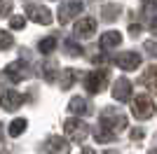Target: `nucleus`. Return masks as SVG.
I'll list each match as a JSON object with an SVG mask.
<instances>
[{"instance_id":"f257e3e1","label":"nucleus","mask_w":157,"mask_h":154,"mask_svg":"<svg viewBox=\"0 0 157 154\" xmlns=\"http://www.w3.org/2000/svg\"><path fill=\"white\" fill-rule=\"evenodd\" d=\"M131 110H134V117L138 119H150L152 112H155V105H152V98L148 94H138L131 101Z\"/></svg>"},{"instance_id":"f03ea898","label":"nucleus","mask_w":157,"mask_h":154,"mask_svg":"<svg viewBox=\"0 0 157 154\" xmlns=\"http://www.w3.org/2000/svg\"><path fill=\"white\" fill-rule=\"evenodd\" d=\"M101 124L105 128H113V131H122V128H127V117L117 112L115 108H105L101 112Z\"/></svg>"},{"instance_id":"7ed1b4c3","label":"nucleus","mask_w":157,"mask_h":154,"mask_svg":"<svg viewBox=\"0 0 157 154\" xmlns=\"http://www.w3.org/2000/svg\"><path fill=\"white\" fill-rule=\"evenodd\" d=\"M105 82H108V70H94L85 77V89L87 94H98L103 91Z\"/></svg>"},{"instance_id":"20e7f679","label":"nucleus","mask_w":157,"mask_h":154,"mask_svg":"<svg viewBox=\"0 0 157 154\" xmlns=\"http://www.w3.org/2000/svg\"><path fill=\"white\" fill-rule=\"evenodd\" d=\"M89 133V126L85 122H80V119H68L66 122V135H68V140H75V142H82Z\"/></svg>"},{"instance_id":"39448f33","label":"nucleus","mask_w":157,"mask_h":154,"mask_svg":"<svg viewBox=\"0 0 157 154\" xmlns=\"http://www.w3.org/2000/svg\"><path fill=\"white\" fill-rule=\"evenodd\" d=\"M82 9H85V5H82L80 0H68V2H63L61 9H59V21L61 24H68V21H71L73 16H78Z\"/></svg>"},{"instance_id":"423d86ee","label":"nucleus","mask_w":157,"mask_h":154,"mask_svg":"<svg viewBox=\"0 0 157 154\" xmlns=\"http://www.w3.org/2000/svg\"><path fill=\"white\" fill-rule=\"evenodd\" d=\"M115 63L122 68V70H136L138 65H141V54L136 51H124V54H120L115 58Z\"/></svg>"},{"instance_id":"0eeeda50","label":"nucleus","mask_w":157,"mask_h":154,"mask_svg":"<svg viewBox=\"0 0 157 154\" xmlns=\"http://www.w3.org/2000/svg\"><path fill=\"white\" fill-rule=\"evenodd\" d=\"M94 33H96V19H92V16H82V19L75 24V35L78 38H92Z\"/></svg>"},{"instance_id":"6e6552de","label":"nucleus","mask_w":157,"mask_h":154,"mask_svg":"<svg viewBox=\"0 0 157 154\" xmlns=\"http://www.w3.org/2000/svg\"><path fill=\"white\" fill-rule=\"evenodd\" d=\"M5 77H10L12 82H21L28 77V65L24 61H17V63H10L5 68Z\"/></svg>"},{"instance_id":"1a4fd4ad","label":"nucleus","mask_w":157,"mask_h":154,"mask_svg":"<svg viewBox=\"0 0 157 154\" xmlns=\"http://www.w3.org/2000/svg\"><path fill=\"white\" fill-rule=\"evenodd\" d=\"M129 96H131V82L127 77L115 79V84H113V98L115 101H127Z\"/></svg>"},{"instance_id":"9d476101","label":"nucleus","mask_w":157,"mask_h":154,"mask_svg":"<svg viewBox=\"0 0 157 154\" xmlns=\"http://www.w3.org/2000/svg\"><path fill=\"white\" fill-rule=\"evenodd\" d=\"M26 12H28V16H31L33 21H38V24H49V21H52V12L42 5H28Z\"/></svg>"},{"instance_id":"9b49d317","label":"nucleus","mask_w":157,"mask_h":154,"mask_svg":"<svg viewBox=\"0 0 157 154\" xmlns=\"http://www.w3.org/2000/svg\"><path fill=\"white\" fill-rule=\"evenodd\" d=\"M24 101H26V98L21 96L19 91H12V89H10V91H5V94H2V108H5L7 112L17 110V108H19V105H21Z\"/></svg>"},{"instance_id":"f8f14e48","label":"nucleus","mask_w":157,"mask_h":154,"mask_svg":"<svg viewBox=\"0 0 157 154\" xmlns=\"http://www.w3.org/2000/svg\"><path fill=\"white\" fill-rule=\"evenodd\" d=\"M47 152L49 154H68V142H66L63 138L52 135V138L47 140Z\"/></svg>"},{"instance_id":"ddd939ff","label":"nucleus","mask_w":157,"mask_h":154,"mask_svg":"<svg viewBox=\"0 0 157 154\" xmlns=\"http://www.w3.org/2000/svg\"><path fill=\"white\" fill-rule=\"evenodd\" d=\"M120 42H122V33H117V31H108V33L101 35V47H103V49H113V47H117Z\"/></svg>"},{"instance_id":"4468645a","label":"nucleus","mask_w":157,"mask_h":154,"mask_svg":"<svg viewBox=\"0 0 157 154\" xmlns=\"http://www.w3.org/2000/svg\"><path fill=\"white\" fill-rule=\"evenodd\" d=\"M68 112H73V115H87V112H89V105H87L85 98L75 96V98H71V103H68Z\"/></svg>"},{"instance_id":"2eb2a0df","label":"nucleus","mask_w":157,"mask_h":154,"mask_svg":"<svg viewBox=\"0 0 157 154\" xmlns=\"http://www.w3.org/2000/svg\"><path fill=\"white\" fill-rule=\"evenodd\" d=\"M143 84H145L150 91H157V65H152L150 70L143 75Z\"/></svg>"},{"instance_id":"dca6fc26","label":"nucleus","mask_w":157,"mask_h":154,"mask_svg":"<svg viewBox=\"0 0 157 154\" xmlns=\"http://www.w3.org/2000/svg\"><path fill=\"white\" fill-rule=\"evenodd\" d=\"M26 131V119H14L12 124H10V128H7V133L12 135V138H17V135H21Z\"/></svg>"},{"instance_id":"f3484780","label":"nucleus","mask_w":157,"mask_h":154,"mask_svg":"<svg viewBox=\"0 0 157 154\" xmlns=\"http://www.w3.org/2000/svg\"><path fill=\"white\" fill-rule=\"evenodd\" d=\"M75 72H78V70H63V72H61V89L73 86V82H75Z\"/></svg>"},{"instance_id":"a211bd4d","label":"nucleus","mask_w":157,"mask_h":154,"mask_svg":"<svg viewBox=\"0 0 157 154\" xmlns=\"http://www.w3.org/2000/svg\"><path fill=\"white\" fill-rule=\"evenodd\" d=\"M40 51L42 54H49V51H54V47H56V40L54 38H45V40H40Z\"/></svg>"},{"instance_id":"6ab92c4d","label":"nucleus","mask_w":157,"mask_h":154,"mask_svg":"<svg viewBox=\"0 0 157 154\" xmlns=\"http://www.w3.org/2000/svg\"><path fill=\"white\" fill-rule=\"evenodd\" d=\"M66 51H68V54H71V56H80V54H82V47L80 45H75V42H73V40H66Z\"/></svg>"},{"instance_id":"aec40b11","label":"nucleus","mask_w":157,"mask_h":154,"mask_svg":"<svg viewBox=\"0 0 157 154\" xmlns=\"http://www.w3.org/2000/svg\"><path fill=\"white\" fill-rule=\"evenodd\" d=\"M94 135H96L98 142H110V140H115V133H113V131H94Z\"/></svg>"},{"instance_id":"412c9836","label":"nucleus","mask_w":157,"mask_h":154,"mask_svg":"<svg viewBox=\"0 0 157 154\" xmlns=\"http://www.w3.org/2000/svg\"><path fill=\"white\" fill-rule=\"evenodd\" d=\"M7 47H12V35L0 31V49H7Z\"/></svg>"},{"instance_id":"4be33fe9","label":"nucleus","mask_w":157,"mask_h":154,"mask_svg":"<svg viewBox=\"0 0 157 154\" xmlns=\"http://www.w3.org/2000/svg\"><path fill=\"white\" fill-rule=\"evenodd\" d=\"M143 49L148 51L150 56H157V42H155V40H145V42H143Z\"/></svg>"},{"instance_id":"5701e85b","label":"nucleus","mask_w":157,"mask_h":154,"mask_svg":"<svg viewBox=\"0 0 157 154\" xmlns=\"http://www.w3.org/2000/svg\"><path fill=\"white\" fill-rule=\"evenodd\" d=\"M54 68H56V65H54V63H47V65H45V79H47V82L56 77V72H54Z\"/></svg>"},{"instance_id":"b1692460","label":"nucleus","mask_w":157,"mask_h":154,"mask_svg":"<svg viewBox=\"0 0 157 154\" xmlns=\"http://www.w3.org/2000/svg\"><path fill=\"white\" fill-rule=\"evenodd\" d=\"M24 26H26V19H24V16H14L12 19V28L14 31H21Z\"/></svg>"},{"instance_id":"393cba45","label":"nucleus","mask_w":157,"mask_h":154,"mask_svg":"<svg viewBox=\"0 0 157 154\" xmlns=\"http://www.w3.org/2000/svg\"><path fill=\"white\" fill-rule=\"evenodd\" d=\"M131 138H134V140H141V138H143V128H134V131H131Z\"/></svg>"},{"instance_id":"a878e982","label":"nucleus","mask_w":157,"mask_h":154,"mask_svg":"<svg viewBox=\"0 0 157 154\" xmlns=\"http://www.w3.org/2000/svg\"><path fill=\"white\" fill-rule=\"evenodd\" d=\"M7 9H10V2H7V0H0V16H2Z\"/></svg>"},{"instance_id":"bb28decb","label":"nucleus","mask_w":157,"mask_h":154,"mask_svg":"<svg viewBox=\"0 0 157 154\" xmlns=\"http://www.w3.org/2000/svg\"><path fill=\"white\" fill-rule=\"evenodd\" d=\"M129 33H131V35H136V33H141V28H138V26H131Z\"/></svg>"},{"instance_id":"cd10ccee","label":"nucleus","mask_w":157,"mask_h":154,"mask_svg":"<svg viewBox=\"0 0 157 154\" xmlns=\"http://www.w3.org/2000/svg\"><path fill=\"white\" fill-rule=\"evenodd\" d=\"M82 154H96V152H94L92 147H87V149H82Z\"/></svg>"},{"instance_id":"c85d7f7f","label":"nucleus","mask_w":157,"mask_h":154,"mask_svg":"<svg viewBox=\"0 0 157 154\" xmlns=\"http://www.w3.org/2000/svg\"><path fill=\"white\" fill-rule=\"evenodd\" d=\"M143 2H157V0H143Z\"/></svg>"}]
</instances>
